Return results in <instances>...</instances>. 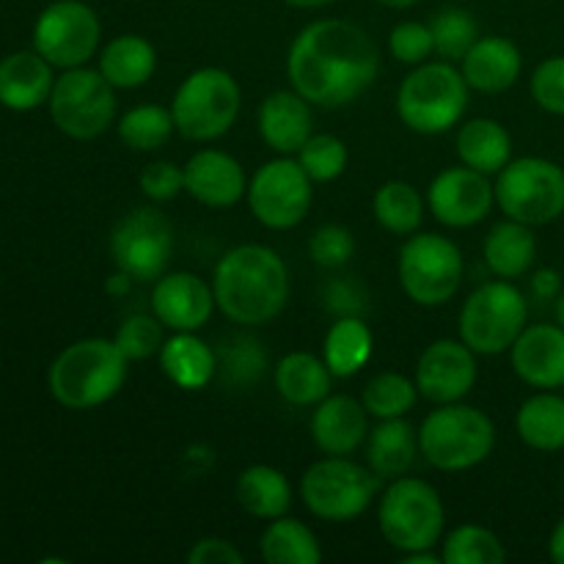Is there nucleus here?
Returning a JSON list of instances; mask_svg holds the SVG:
<instances>
[{
  "label": "nucleus",
  "instance_id": "f257e3e1",
  "mask_svg": "<svg viewBox=\"0 0 564 564\" xmlns=\"http://www.w3.org/2000/svg\"><path fill=\"white\" fill-rule=\"evenodd\" d=\"M380 55L372 36L356 22L317 20L303 28L286 55V77L317 108H345L372 88Z\"/></svg>",
  "mask_w": 564,
  "mask_h": 564
},
{
  "label": "nucleus",
  "instance_id": "f03ea898",
  "mask_svg": "<svg viewBox=\"0 0 564 564\" xmlns=\"http://www.w3.org/2000/svg\"><path fill=\"white\" fill-rule=\"evenodd\" d=\"M213 292L220 314L231 323L268 325L290 301V270L273 248L246 242L218 259Z\"/></svg>",
  "mask_w": 564,
  "mask_h": 564
},
{
  "label": "nucleus",
  "instance_id": "7ed1b4c3",
  "mask_svg": "<svg viewBox=\"0 0 564 564\" xmlns=\"http://www.w3.org/2000/svg\"><path fill=\"white\" fill-rule=\"evenodd\" d=\"M130 358L113 339L91 336L58 352L47 372L50 394L69 411H91L121 391Z\"/></svg>",
  "mask_w": 564,
  "mask_h": 564
},
{
  "label": "nucleus",
  "instance_id": "20e7f679",
  "mask_svg": "<svg viewBox=\"0 0 564 564\" xmlns=\"http://www.w3.org/2000/svg\"><path fill=\"white\" fill-rule=\"evenodd\" d=\"M468 83L452 61L413 66L397 91V113L419 135H441L460 124L468 110Z\"/></svg>",
  "mask_w": 564,
  "mask_h": 564
},
{
  "label": "nucleus",
  "instance_id": "39448f33",
  "mask_svg": "<svg viewBox=\"0 0 564 564\" xmlns=\"http://www.w3.org/2000/svg\"><path fill=\"white\" fill-rule=\"evenodd\" d=\"M496 446L494 419L463 402L438 405L419 427V455L438 471H468Z\"/></svg>",
  "mask_w": 564,
  "mask_h": 564
},
{
  "label": "nucleus",
  "instance_id": "423d86ee",
  "mask_svg": "<svg viewBox=\"0 0 564 564\" xmlns=\"http://www.w3.org/2000/svg\"><path fill=\"white\" fill-rule=\"evenodd\" d=\"M240 105L242 91L235 75L218 66H202L180 83L171 113L182 138L209 143L224 138L235 127Z\"/></svg>",
  "mask_w": 564,
  "mask_h": 564
},
{
  "label": "nucleus",
  "instance_id": "0eeeda50",
  "mask_svg": "<svg viewBox=\"0 0 564 564\" xmlns=\"http://www.w3.org/2000/svg\"><path fill=\"white\" fill-rule=\"evenodd\" d=\"M444 523V501L433 485L416 477L391 479L378 507V527L391 549L400 554L435 549Z\"/></svg>",
  "mask_w": 564,
  "mask_h": 564
},
{
  "label": "nucleus",
  "instance_id": "6e6552de",
  "mask_svg": "<svg viewBox=\"0 0 564 564\" xmlns=\"http://www.w3.org/2000/svg\"><path fill=\"white\" fill-rule=\"evenodd\" d=\"M529 301L512 281L479 284L460 308V339L477 356L507 352L527 328Z\"/></svg>",
  "mask_w": 564,
  "mask_h": 564
},
{
  "label": "nucleus",
  "instance_id": "1a4fd4ad",
  "mask_svg": "<svg viewBox=\"0 0 564 564\" xmlns=\"http://www.w3.org/2000/svg\"><path fill=\"white\" fill-rule=\"evenodd\" d=\"M380 477L347 455H328L308 466L301 479V499L314 518L345 523L364 516L378 496Z\"/></svg>",
  "mask_w": 564,
  "mask_h": 564
},
{
  "label": "nucleus",
  "instance_id": "9d476101",
  "mask_svg": "<svg viewBox=\"0 0 564 564\" xmlns=\"http://www.w3.org/2000/svg\"><path fill=\"white\" fill-rule=\"evenodd\" d=\"M397 273L405 295L416 306H444L457 295L466 273L463 251L455 240L435 231H413L400 248Z\"/></svg>",
  "mask_w": 564,
  "mask_h": 564
},
{
  "label": "nucleus",
  "instance_id": "9b49d317",
  "mask_svg": "<svg viewBox=\"0 0 564 564\" xmlns=\"http://www.w3.org/2000/svg\"><path fill=\"white\" fill-rule=\"evenodd\" d=\"M496 204L527 226L554 224L564 215V169L545 158L510 160L496 174Z\"/></svg>",
  "mask_w": 564,
  "mask_h": 564
},
{
  "label": "nucleus",
  "instance_id": "f8f14e48",
  "mask_svg": "<svg viewBox=\"0 0 564 564\" xmlns=\"http://www.w3.org/2000/svg\"><path fill=\"white\" fill-rule=\"evenodd\" d=\"M50 119L64 135L75 141L99 138L116 119V88L99 69L75 66L55 77L50 94Z\"/></svg>",
  "mask_w": 564,
  "mask_h": 564
},
{
  "label": "nucleus",
  "instance_id": "ddd939ff",
  "mask_svg": "<svg viewBox=\"0 0 564 564\" xmlns=\"http://www.w3.org/2000/svg\"><path fill=\"white\" fill-rule=\"evenodd\" d=\"M99 36L97 11L83 0H53L33 22V50L55 69L86 66L97 55Z\"/></svg>",
  "mask_w": 564,
  "mask_h": 564
},
{
  "label": "nucleus",
  "instance_id": "4468645a",
  "mask_svg": "<svg viewBox=\"0 0 564 564\" xmlns=\"http://www.w3.org/2000/svg\"><path fill=\"white\" fill-rule=\"evenodd\" d=\"M312 176L303 171V165L281 154L251 176L246 193L248 207H251L253 218L268 229H295L312 209Z\"/></svg>",
  "mask_w": 564,
  "mask_h": 564
},
{
  "label": "nucleus",
  "instance_id": "2eb2a0df",
  "mask_svg": "<svg viewBox=\"0 0 564 564\" xmlns=\"http://www.w3.org/2000/svg\"><path fill=\"white\" fill-rule=\"evenodd\" d=\"M174 253V226L163 213L138 207L127 213L110 231V257L116 270L132 281H158L169 270Z\"/></svg>",
  "mask_w": 564,
  "mask_h": 564
},
{
  "label": "nucleus",
  "instance_id": "dca6fc26",
  "mask_svg": "<svg viewBox=\"0 0 564 564\" xmlns=\"http://www.w3.org/2000/svg\"><path fill=\"white\" fill-rule=\"evenodd\" d=\"M494 204L496 193L488 174L468 165L444 169L427 187V209L441 226H449V229H468V226L482 224Z\"/></svg>",
  "mask_w": 564,
  "mask_h": 564
},
{
  "label": "nucleus",
  "instance_id": "f3484780",
  "mask_svg": "<svg viewBox=\"0 0 564 564\" xmlns=\"http://www.w3.org/2000/svg\"><path fill=\"white\" fill-rule=\"evenodd\" d=\"M477 383V352L463 339H438L416 364V389L433 405L463 402Z\"/></svg>",
  "mask_w": 564,
  "mask_h": 564
},
{
  "label": "nucleus",
  "instance_id": "a211bd4d",
  "mask_svg": "<svg viewBox=\"0 0 564 564\" xmlns=\"http://www.w3.org/2000/svg\"><path fill=\"white\" fill-rule=\"evenodd\" d=\"M215 308L218 303H215L213 284L198 279L196 273L176 270V273H163L154 281L152 312L165 328L202 330Z\"/></svg>",
  "mask_w": 564,
  "mask_h": 564
},
{
  "label": "nucleus",
  "instance_id": "6ab92c4d",
  "mask_svg": "<svg viewBox=\"0 0 564 564\" xmlns=\"http://www.w3.org/2000/svg\"><path fill=\"white\" fill-rule=\"evenodd\" d=\"M510 361L518 378L532 389H564V328L560 323L527 325L510 347Z\"/></svg>",
  "mask_w": 564,
  "mask_h": 564
},
{
  "label": "nucleus",
  "instance_id": "aec40b11",
  "mask_svg": "<svg viewBox=\"0 0 564 564\" xmlns=\"http://www.w3.org/2000/svg\"><path fill=\"white\" fill-rule=\"evenodd\" d=\"M182 169H185V193L204 207L229 209L246 198V171L229 152L202 149Z\"/></svg>",
  "mask_w": 564,
  "mask_h": 564
},
{
  "label": "nucleus",
  "instance_id": "412c9836",
  "mask_svg": "<svg viewBox=\"0 0 564 564\" xmlns=\"http://www.w3.org/2000/svg\"><path fill=\"white\" fill-rule=\"evenodd\" d=\"M312 438L323 455H352L369 435V413L350 394H328L314 405Z\"/></svg>",
  "mask_w": 564,
  "mask_h": 564
},
{
  "label": "nucleus",
  "instance_id": "4be33fe9",
  "mask_svg": "<svg viewBox=\"0 0 564 564\" xmlns=\"http://www.w3.org/2000/svg\"><path fill=\"white\" fill-rule=\"evenodd\" d=\"M55 66L36 50H17L0 61V105L14 113L42 108L55 86Z\"/></svg>",
  "mask_w": 564,
  "mask_h": 564
},
{
  "label": "nucleus",
  "instance_id": "5701e85b",
  "mask_svg": "<svg viewBox=\"0 0 564 564\" xmlns=\"http://www.w3.org/2000/svg\"><path fill=\"white\" fill-rule=\"evenodd\" d=\"M259 135L273 152L297 154L314 135L312 102L292 88L273 91L259 105Z\"/></svg>",
  "mask_w": 564,
  "mask_h": 564
},
{
  "label": "nucleus",
  "instance_id": "b1692460",
  "mask_svg": "<svg viewBox=\"0 0 564 564\" xmlns=\"http://www.w3.org/2000/svg\"><path fill=\"white\" fill-rule=\"evenodd\" d=\"M460 72L474 91H510L523 72V55L512 39L479 36L466 53V58L460 61Z\"/></svg>",
  "mask_w": 564,
  "mask_h": 564
},
{
  "label": "nucleus",
  "instance_id": "393cba45",
  "mask_svg": "<svg viewBox=\"0 0 564 564\" xmlns=\"http://www.w3.org/2000/svg\"><path fill=\"white\" fill-rule=\"evenodd\" d=\"M160 369L182 391H202L218 375V350L198 339L196 330H174L160 347Z\"/></svg>",
  "mask_w": 564,
  "mask_h": 564
},
{
  "label": "nucleus",
  "instance_id": "a878e982",
  "mask_svg": "<svg viewBox=\"0 0 564 564\" xmlns=\"http://www.w3.org/2000/svg\"><path fill=\"white\" fill-rule=\"evenodd\" d=\"M482 257L496 279L516 281L534 268L538 237H534L532 226L507 218L488 231L482 242Z\"/></svg>",
  "mask_w": 564,
  "mask_h": 564
},
{
  "label": "nucleus",
  "instance_id": "bb28decb",
  "mask_svg": "<svg viewBox=\"0 0 564 564\" xmlns=\"http://www.w3.org/2000/svg\"><path fill=\"white\" fill-rule=\"evenodd\" d=\"M97 69L113 88H141L158 69V50L138 33H121L99 50Z\"/></svg>",
  "mask_w": 564,
  "mask_h": 564
},
{
  "label": "nucleus",
  "instance_id": "cd10ccee",
  "mask_svg": "<svg viewBox=\"0 0 564 564\" xmlns=\"http://www.w3.org/2000/svg\"><path fill=\"white\" fill-rule=\"evenodd\" d=\"M419 455V430L405 416L380 419L367 435V463L380 479L405 477Z\"/></svg>",
  "mask_w": 564,
  "mask_h": 564
},
{
  "label": "nucleus",
  "instance_id": "c85d7f7f",
  "mask_svg": "<svg viewBox=\"0 0 564 564\" xmlns=\"http://www.w3.org/2000/svg\"><path fill=\"white\" fill-rule=\"evenodd\" d=\"M330 380L328 364L312 352H290L273 369L275 391L297 408L319 405L330 394Z\"/></svg>",
  "mask_w": 564,
  "mask_h": 564
},
{
  "label": "nucleus",
  "instance_id": "c756f323",
  "mask_svg": "<svg viewBox=\"0 0 564 564\" xmlns=\"http://www.w3.org/2000/svg\"><path fill=\"white\" fill-rule=\"evenodd\" d=\"M457 158L463 165L482 174H499L512 160V138L501 121L496 119H471L457 132Z\"/></svg>",
  "mask_w": 564,
  "mask_h": 564
},
{
  "label": "nucleus",
  "instance_id": "7c9ffc66",
  "mask_svg": "<svg viewBox=\"0 0 564 564\" xmlns=\"http://www.w3.org/2000/svg\"><path fill=\"white\" fill-rule=\"evenodd\" d=\"M237 505L253 518L262 521H275V518L286 516L292 507V485L279 468L273 466H248L246 471L237 477L235 485Z\"/></svg>",
  "mask_w": 564,
  "mask_h": 564
},
{
  "label": "nucleus",
  "instance_id": "2f4dec72",
  "mask_svg": "<svg viewBox=\"0 0 564 564\" xmlns=\"http://www.w3.org/2000/svg\"><path fill=\"white\" fill-rule=\"evenodd\" d=\"M516 433L529 449L562 452L564 449V397L556 391H538L529 397L516 416Z\"/></svg>",
  "mask_w": 564,
  "mask_h": 564
},
{
  "label": "nucleus",
  "instance_id": "473e14b6",
  "mask_svg": "<svg viewBox=\"0 0 564 564\" xmlns=\"http://www.w3.org/2000/svg\"><path fill=\"white\" fill-rule=\"evenodd\" d=\"M375 352L372 328L364 317H336L323 341V361L334 378H352L369 364Z\"/></svg>",
  "mask_w": 564,
  "mask_h": 564
},
{
  "label": "nucleus",
  "instance_id": "72a5a7b5",
  "mask_svg": "<svg viewBox=\"0 0 564 564\" xmlns=\"http://www.w3.org/2000/svg\"><path fill=\"white\" fill-rule=\"evenodd\" d=\"M259 551L268 564H319L323 549L312 529L295 518H275L262 532Z\"/></svg>",
  "mask_w": 564,
  "mask_h": 564
},
{
  "label": "nucleus",
  "instance_id": "f704fd0d",
  "mask_svg": "<svg viewBox=\"0 0 564 564\" xmlns=\"http://www.w3.org/2000/svg\"><path fill=\"white\" fill-rule=\"evenodd\" d=\"M372 213L386 231L411 237L424 220V198L411 182L391 180L375 191Z\"/></svg>",
  "mask_w": 564,
  "mask_h": 564
},
{
  "label": "nucleus",
  "instance_id": "c9c22d12",
  "mask_svg": "<svg viewBox=\"0 0 564 564\" xmlns=\"http://www.w3.org/2000/svg\"><path fill=\"white\" fill-rule=\"evenodd\" d=\"M174 113L163 105H138L119 119V138L132 152H154L174 135Z\"/></svg>",
  "mask_w": 564,
  "mask_h": 564
},
{
  "label": "nucleus",
  "instance_id": "e433bc0d",
  "mask_svg": "<svg viewBox=\"0 0 564 564\" xmlns=\"http://www.w3.org/2000/svg\"><path fill=\"white\" fill-rule=\"evenodd\" d=\"M416 380L400 372H380L364 386L361 402L369 416L375 419H400L408 416L416 405Z\"/></svg>",
  "mask_w": 564,
  "mask_h": 564
},
{
  "label": "nucleus",
  "instance_id": "4c0bfd02",
  "mask_svg": "<svg viewBox=\"0 0 564 564\" xmlns=\"http://www.w3.org/2000/svg\"><path fill=\"white\" fill-rule=\"evenodd\" d=\"M441 560L444 564H501L507 560V549L490 529L463 523L444 540Z\"/></svg>",
  "mask_w": 564,
  "mask_h": 564
},
{
  "label": "nucleus",
  "instance_id": "58836bf2",
  "mask_svg": "<svg viewBox=\"0 0 564 564\" xmlns=\"http://www.w3.org/2000/svg\"><path fill=\"white\" fill-rule=\"evenodd\" d=\"M264 369H268V352L262 350V345L253 336L226 339V345L218 350V372L235 389L253 386L262 378Z\"/></svg>",
  "mask_w": 564,
  "mask_h": 564
},
{
  "label": "nucleus",
  "instance_id": "ea45409f",
  "mask_svg": "<svg viewBox=\"0 0 564 564\" xmlns=\"http://www.w3.org/2000/svg\"><path fill=\"white\" fill-rule=\"evenodd\" d=\"M430 31H433L435 39V53L444 61H452V64L466 58V53L479 39V25L471 17V11L457 9V6L438 11L430 20Z\"/></svg>",
  "mask_w": 564,
  "mask_h": 564
},
{
  "label": "nucleus",
  "instance_id": "a19ab883",
  "mask_svg": "<svg viewBox=\"0 0 564 564\" xmlns=\"http://www.w3.org/2000/svg\"><path fill=\"white\" fill-rule=\"evenodd\" d=\"M297 163L312 176V182H336L347 171L350 152H347V143L341 138L319 132L303 143L301 152H297Z\"/></svg>",
  "mask_w": 564,
  "mask_h": 564
},
{
  "label": "nucleus",
  "instance_id": "79ce46f5",
  "mask_svg": "<svg viewBox=\"0 0 564 564\" xmlns=\"http://www.w3.org/2000/svg\"><path fill=\"white\" fill-rule=\"evenodd\" d=\"M113 341L130 361H143V358L158 356L163 347V323L154 314H132L116 330Z\"/></svg>",
  "mask_w": 564,
  "mask_h": 564
},
{
  "label": "nucleus",
  "instance_id": "37998d69",
  "mask_svg": "<svg viewBox=\"0 0 564 564\" xmlns=\"http://www.w3.org/2000/svg\"><path fill=\"white\" fill-rule=\"evenodd\" d=\"M352 253H356V237L341 224L319 226L312 235V240H308V257L314 259V264L325 270L345 268L352 259Z\"/></svg>",
  "mask_w": 564,
  "mask_h": 564
},
{
  "label": "nucleus",
  "instance_id": "c03bdc74",
  "mask_svg": "<svg viewBox=\"0 0 564 564\" xmlns=\"http://www.w3.org/2000/svg\"><path fill=\"white\" fill-rule=\"evenodd\" d=\"M389 50L400 64H424V61L435 53V39L433 31H430V22H400V25L389 33Z\"/></svg>",
  "mask_w": 564,
  "mask_h": 564
},
{
  "label": "nucleus",
  "instance_id": "a18cd8bd",
  "mask_svg": "<svg viewBox=\"0 0 564 564\" xmlns=\"http://www.w3.org/2000/svg\"><path fill=\"white\" fill-rule=\"evenodd\" d=\"M532 99L538 108L545 113L564 116V55H551V58L540 61L538 69L532 72Z\"/></svg>",
  "mask_w": 564,
  "mask_h": 564
},
{
  "label": "nucleus",
  "instance_id": "49530a36",
  "mask_svg": "<svg viewBox=\"0 0 564 564\" xmlns=\"http://www.w3.org/2000/svg\"><path fill=\"white\" fill-rule=\"evenodd\" d=\"M141 191L152 202H171L185 191V169L171 160H154L141 171Z\"/></svg>",
  "mask_w": 564,
  "mask_h": 564
},
{
  "label": "nucleus",
  "instance_id": "de8ad7c7",
  "mask_svg": "<svg viewBox=\"0 0 564 564\" xmlns=\"http://www.w3.org/2000/svg\"><path fill=\"white\" fill-rule=\"evenodd\" d=\"M323 306L328 308L336 317H364L367 312V292L358 284L356 279H341L330 281L323 292Z\"/></svg>",
  "mask_w": 564,
  "mask_h": 564
},
{
  "label": "nucleus",
  "instance_id": "09e8293b",
  "mask_svg": "<svg viewBox=\"0 0 564 564\" xmlns=\"http://www.w3.org/2000/svg\"><path fill=\"white\" fill-rule=\"evenodd\" d=\"M246 556L240 554L235 543L224 538H204L193 543L187 551V564H242Z\"/></svg>",
  "mask_w": 564,
  "mask_h": 564
},
{
  "label": "nucleus",
  "instance_id": "8fccbe9b",
  "mask_svg": "<svg viewBox=\"0 0 564 564\" xmlns=\"http://www.w3.org/2000/svg\"><path fill=\"white\" fill-rule=\"evenodd\" d=\"M529 292H532L534 301L556 303V297L562 295V273L554 268L534 270L532 279H529Z\"/></svg>",
  "mask_w": 564,
  "mask_h": 564
},
{
  "label": "nucleus",
  "instance_id": "3c124183",
  "mask_svg": "<svg viewBox=\"0 0 564 564\" xmlns=\"http://www.w3.org/2000/svg\"><path fill=\"white\" fill-rule=\"evenodd\" d=\"M549 556L556 564H564V518H562L560 523H556L554 532H551V538H549Z\"/></svg>",
  "mask_w": 564,
  "mask_h": 564
},
{
  "label": "nucleus",
  "instance_id": "603ef678",
  "mask_svg": "<svg viewBox=\"0 0 564 564\" xmlns=\"http://www.w3.org/2000/svg\"><path fill=\"white\" fill-rule=\"evenodd\" d=\"M130 286H132V279L124 273V270H116V273L105 281V290H108V295H116V297L127 295V292H130Z\"/></svg>",
  "mask_w": 564,
  "mask_h": 564
},
{
  "label": "nucleus",
  "instance_id": "864d4df0",
  "mask_svg": "<svg viewBox=\"0 0 564 564\" xmlns=\"http://www.w3.org/2000/svg\"><path fill=\"white\" fill-rule=\"evenodd\" d=\"M402 564H444V560H441L433 549H427V551H413V554H405L402 556Z\"/></svg>",
  "mask_w": 564,
  "mask_h": 564
},
{
  "label": "nucleus",
  "instance_id": "5fc2aeb1",
  "mask_svg": "<svg viewBox=\"0 0 564 564\" xmlns=\"http://www.w3.org/2000/svg\"><path fill=\"white\" fill-rule=\"evenodd\" d=\"M284 3L295 6V9H323V6L336 3V0H284Z\"/></svg>",
  "mask_w": 564,
  "mask_h": 564
},
{
  "label": "nucleus",
  "instance_id": "6e6d98bb",
  "mask_svg": "<svg viewBox=\"0 0 564 564\" xmlns=\"http://www.w3.org/2000/svg\"><path fill=\"white\" fill-rule=\"evenodd\" d=\"M380 6H386V9H411V6H416L419 0H378Z\"/></svg>",
  "mask_w": 564,
  "mask_h": 564
},
{
  "label": "nucleus",
  "instance_id": "4d7b16f0",
  "mask_svg": "<svg viewBox=\"0 0 564 564\" xmlns=\"http://www.w3.org/2000/svg\"><path fill=\"white\" fill-rule=\"evenodd\" d=\"M554 314H556V323H560L562 328H564V290H562V295L556 297V303H554Z\"/></svg>",
  "mask_w": 564,
  "mask_h": 564
}]
</instances>
